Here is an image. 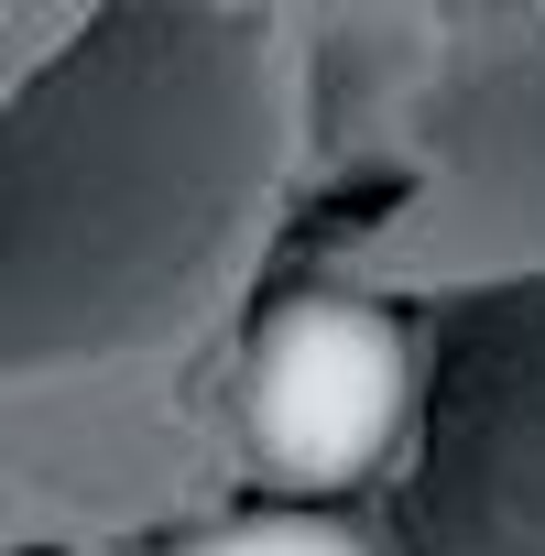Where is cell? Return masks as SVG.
Segmentation results:
<instances>
[{"mask_svg":"<svg viewBox=\"0 0 545 556\" xmlns=\"http://www.w3.org/2000/svg\"><path fill=\"white\" fill-rule=\"evenodd\" d=\"M186 556H371V534H350L339 513H306V502H272V513H240V523L197 534Z\"/></svg>","mask_w":545,"mask_h":556,"instance_id":"2","label":"cell"},{"mask_svg":"<svg viewBox=\"0 0 545 556\" xmlns=\"http://www.w3.org/2000/svg\"><path fill=\"white\" fill-rule=\"evenodd\" d=\"M404 393H415V350H404V317L371 306V295H284L262 328H251V361H240V447L272 491L295 502H328L350 480L382 469L393 426H404Z\"/></svg>","mask_w":545,"mask_h":556,"instance_id":"1","label":"cell"}]
</instances>
